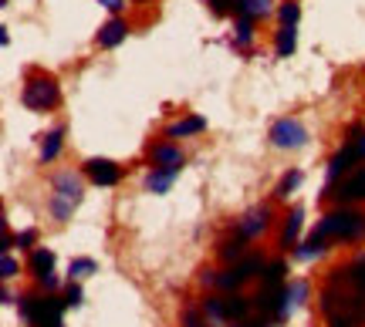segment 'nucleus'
Masks as SVG:
<instances>
[{
	"mask_svg": "<svg viewBox=\"0 0 365 327\" xmlns=\"http://www.w3.org/2000/svg\"><path fill=\"white\" fill-rule=\"evenodd\" d=\"M85 199V186H81V176L75 172H58L54 176V196H51V213L58 223H68L71 213L78 210V203Z\"/></svg>",
	"mask_w": 365,
	"mask_h": 327,
	"instance_id": "obj_1",
	"label": "nucleus"
},
{
	"mask_svg": "<svg viewBox=\"0 0 365 327\" xmlns=\"http://www.w3.org/2000/svg\"><path fill=\"white\" fill-rule=\"evenodd\" d=\"M318 233L325 236V240H362L365 216L355 210H335L318 223Z\"/></svg>",
	"mask_w": 365,
	"mask_h": 327,
	"instance_id": "obj_2",
	"label": "nucleus"
},
{
	"mask_svg": "<svg viewBox=\"0 0 365 327\" xmlns=\"http://www.w3.org/2000/svg\"><path fill=\"white\" fill-rule=\"evenodd\" d=\"M21 102H24L31 112H48L61 102V88H58V81L48 78V75H34V78H27L24 92H21Z\"/></svg>",
	"mask_w": 365,
	"mask_h": 327,
	"instance_id": "obj_3",
	"label": "nucleus"
},
{
	"mask_svg": "<svg viewBox=\"0 0 365 327\" xmlns=\"http://www.w3.org/2000/svg\"><path fill=\"white\" fill-rule=\"evenodd\" d=\"M308 142V129L298 118H277L271 125V145L274 149H301Z\"/></svg>",
	"mask_w": 365,
	"mask_h": 327,
	"instance_id": "obj_4",
	"label": "nucleus"
},
{
	"mask_svg": "<svg viewBox=\"0 0 365 327\" xmlns=\"http://www.w3.org/2000/svg\"><path fill=\"white\" fill-rule=\"evenodd\" d=\"M355 162H362L359 142H345V145H341V152H335V156H331V162H328L325 183H328V186H335V183H339V176H345V172L352 169Z\"/></svg>",
	"mask_w": 365,
	"mask_h": 327,
	"instance_id": "obj_5",
	"label": "nucleus"
},
{
	"mask_svg": "<svg viewBox=\"0 0 365 327\" xmlns=\"http://www.w3.org/2000/svg\"><path fill=\"white\" fill-rule=\"evenodd\" d=\"M267 226H271V210H267V206H254V210H247L237 220V233L254 240V236H261Z\"/></svg>",
	"mask_w": 365,
	"mask_h": 327,
	"instance_id": "obj_6",
	"label": "nucleus"
},
{
	"mask_svg": "<svg viewBox=\"0 0 365 327\" xmlns=\"http://www.w3.org/2000/svg\"><path fill=\"white\" fill-rule=\"evenodd\" d=\"M85 176H88L95 186H115L122 179V169H118L112 159H88L85 162Z\"/></svg>",
	"mask_w": 365,
	"mask_h": 327,
	"instance_id": "obj_7",
	"label": "nucleus"
},
{
	"mask_svg": "<svg viewBox=\"0 0 365 327\" xmlns=\"http://www.w3.org/2000/svg\"><path fill=\"white\" fill-rule=\"evenodd\" d=\"M129 34V24L122 21V17H108L102 27H98V34H95V44L98 48H118L122 41Z\"/></svg>",
	"mask_w": 365,
	"mask_h": 327,
	"instance_id": "obj_8",
	"label": "nucleus"
},
{
	"mask_svg": "<svg viewBox=\"0 0 365 327\" xmlns=\"http://www.w3.org/2000/svg\"><path fill=\"white\" fill-rule=\"evenodd\" d=\"M180 172L182 169H159V166H153V172L145 176V189H149L153 196H163V193H170V186L176 183Z\"/></svg>",
	"mask_w": 365,
	"mask_h": 327,
	"instance_id": "obj_9",
	"label": "nucleus"
},
{
	"mask_svg": "<svg viewBox=\"0 0 365 327\" xmlns=\"http://www.w3.org/2000/svg\"><path fill=\"white\" fill-rule=\"evenodd\" d=\"M207 129V118L203 115H186L180 122H173L166 125V139H182V135H200V132Z\"/></svg>",
	"mask_w": 365,
	"mask_h": 327,
	"instance_id": "obj_10",
	"label": "nucleus"
},
{
	"mask_svg": "<svg viewBox=\"0 0 365 327\" xmlns=\"http://www.w3.org/2000/svg\"><path fill=\"white\" fill-rule=\"evenodd\" d=\"M294 48H298V27L281 24L277 27V38H274V54H277V58H291Z\"/></svg>",
	"mask_w": 365,
	"mask_h": 327,
	"instance_id": "obj_11",
	"label": "nucleus"
},
{
	"mask_svg": "<svg viewBox=\"0 0 365 327\" xmlns=\"http://www.w3.org/2000/svg\"><path fill=\"white\" fill-rule=\"evenodd\" d=\"M153 162H156L159 169H182V152L176 149V145L163 142L153 149Z\"/></svg>",
	"mask_w": 365,
	"mask_h": 327,
	"instance_id": "obj_12",
	"label": "nucleus"
},
{
	"mask_svg": "<svg viewBox=\"0 0 365 327\" xmlns=\"http://www.w3.org/2000/svg\"><path fill=\"white\" fill-rule=\"evenodd\" d=\"M61 145H65V125H54L44 135V142H41V162H54L58 152H61Z\"/></svg>",
	"mask_w": 365,
	"mask_h": 327,
	"instance_id": "obj_13",
	"label": "nucleus"
},
{
	"mask_svg": "<svg viewBox=\"0 0 365 327\" xmlns=\"http://www.w3.org/2000/svg\"><path fill=\"white\" fill-rule=\"evenodd\" d=\"M335 196H339L341 203H355V199H365V169H359L352 179H345Z\"/></svg>",
	"mask_w": 365,
	"mask_h": 327,
	"instance_id": "obj_14",
	"label": "nucleus"
},
{
	"mask_svg": "<svg viewBox=\"0 0 365 327\" xmlns=\"http://www.w3.org/2000/svg\"><path fill=\"white\" fill-rule=\"evenodd\" d=\"M325 250H328V247H325V236L314 230V233L308 236V240H304L301 247H294V257H298V260H314V257H322Z\"/></svg>",
	"mask_w": 365,
	"mask_h": 327,
	"instance_id": "obj_15",
	"label": "nucleus"
},
{
	"mask_svg": "<svg viewBox=\"0 0 365 327\" xmlns=\"http://www.w3.org/2000/svg\"><path fill=\"white\" fill-rule=\"evenodd\" d=\"M223 311H227V321H244L250 314V301L247 297H240V294H227L223 297Z\"/></svg>",
	"mask_w": 365,
	"mask_h": 327,
	"instance_id": "obj_16",
	"label": "nucleus"
},
{
	"mask_svg": "<svg viewBox=\"0 0 365 327\" xmlns=\"http://www.w3.org/2000/svg\"><path fill=\"white\" fill-rule=\"evenodd\" d=\"M254 44V17L240 14L234 21V48H250Z\"/></svg>",
	"mask_w": 365,
	"mask_h": 327,
	"instance_id": "obj_17",
	"label": "nucleus"
},
{
	"mask_svg": "<svg viewBox=\"0 0 365 327\" xmlns=\"http://www.w3.org/2000/svg\"><path fill=\"white\" fill-rule=\"evenodd\" d=\"M301 226H304V210H301V206H294V210H291V216H287L284 233H281V243H284V247H294V243H298Z\"/></svg>",
	"mask_w": 365,
	"mask_h": 327,
	"instance_id": "obj_18",
	"label": "nucleus"
},
{
	"mask_svg": "<svg viewBox=\"0 0 365 327\" xmlns=\"http://www.w3.org/2000/svg\"><path fill=\"white\" fill-rule=\"evenodd\" d=\"M51 270H54V253L51 250H44V247H38L34 253H31V274L41 280L44 274H51Z\"/></svg>",
	"mask_w": 365,
	"mask_h": 327,
	"instance_id": "obj_19",
	"label": "nucleus"
},
{
	"mask_svg": "<svg viewBox=\"0 0 365 327\" xmlns=\"http://www.w3.org/2000/svg\"><path fill=\"white\" fill-rule=\"evenodd\" d=\"M207 4L217 17H240L244 14V0H207Z\"/></svg>",
	"mask_w": 365,
	"mask_h": 327,
	"instance_id": "obj_20",
	"label": "nucleus"
},
{
	"mask_svg": "<svg viewBox=\"0 0 365 327\" xmlns=\"http://www.w3.org/2000/svg\"><path fill=\"white\" fill-rule=\"evenodd\" d=\"M234 270H237V277H240V280L247 284L250 277H254V274H261V270H264V260L257 257V253H250V257H244V260L237 263Z\"/></svg>",
	"mask_w": 365,
	"mask_h": 327,
	"instance_id": "obj_21",
	"label": "nucleus"
},
{
	"mask_svg": "<svg viewBox=\"0 0 365 327\" xmlns=\"http://www.w3.org/2000/svg\"><path fill=\"white\" fill-rule=\"evenodd\" d=\"M68 274H71V280H81V277L98 274V263L91 260V257H78V260L68 263Z\"/></svg>",
	"mask_w": 365,
	"mask_h": 327,
	"instance_id": "obj_22",
	"label": "nucleus"
},
{
	"mask_svg": "<svg viewBox=\"0 0 365 327\" xmlns=\"http://www.w3.org/2000/svg\"><path fill=\"white\" fill-rule=\"evenodd\" d=\"M244 247H247V236L237 233V240H227V243L220 247V257L227 263H234V260H240V257H244Z\"/></svg>",
	"mask_w": 365,
	"mask_h": 327,
	"instance_id": "obj_23",
	"label": "nucleus"
},
{
	"mask_svg": "<svg viewBox=\"0 0 365 327\" xmlns=\"http://www.w3.org/2000/svg\"><path fill=\"white\" fill-rule=\"evenodd\" d=\"M244 14L261 21V17H271L274 14V0H244Z\"/></svg>",
	"mask_w": 365,
	"mask_h": 327,
	"instance_id": "obj_24",
	"label": "nucleus"
},
{
	"mask_svg": "<svg viewBox=\"0 0 365 327\" xmlns=\"http://www.w3.org/2000/svg\"><path fill=\"white\" fill-rule=\"evenodd\" d=\"M277 17H281V24L298 27V21H301V4H298V0H284V4L277 7Z\"/></svg>",
	"mask_w": 365,
	"mask_h": 327,
	"instance_id": "obj_25",
	"label": "nucleus"
},
{
	"mask_svg": "<svg viewBox=\"0 0 365 327\" xmlns=\"http://www.w3.org/2000/svg\"><path fill=\"white\" fill-rule=\"evenodd\" d=\"M298 186H301V172H298V169H291V172L284 176V179L277 183V189H274V196H277V199H287V193H294Z\"/></svg>",
	"mask_w": 365,
	"mask_h": 327,
	"instance_id": "obj_26",
	"label": "nucleus"
},
{
	"mask_svg": "<svg viewBox=\"0 0 365 327\" xmlns=\"http://www.w3.org/2000/svg\"><path fill=\"white\" fill-rule=\"evenodd\" d=\"M345 277H349V284H352L359 294H365V260H359V263H352L349 270H345Z\"/></svg>",
	"mask_w": 365,
	"mask_h": 327,
	"instance_id": "obj_27",
	"label": "nucleus"
},
{
	"mask_svg": "<svg viewBox=\"0 0 365 327\" xmlns=\"http://www.w3.org/2000/svg\"><path fill=\"white\" fill-rule=\"evenodd\" d=\"M244 280L237 277V270H227V274H217V287L227 290V294H237V287H240Z\"/></svg>",
	"mask_w": 365,
	"mask_h": 327,
	"instance_id": "obj_28",
	"label": "nucleus"
},
{
	"mask_svg": "<svg viewBox=\"0 0 365 327\" xmlns=\"http://www.w3.org/2000/svg\"><path fill=\"white\" fill-rule=\"evenodd\" d=\"M65 304H68V307H81V304H85L81 287H78V284H71V280H68V287H65Z\"/></svg>",
	"mask_w": 365,
	"mask_h": 327,
	"instance_id": "obj_29",
	"label": "nucleus"
},
{
	"mask_svg": "<svg viewBox=\"0 0 365 327\" xmlns=\"http://www.w3.org/2000/svg\"><path fill=\"white\" fill-rule=\"evenodd\" d=\"M207 314H210V321H227V311H223V297H207Z\"/></svg>",
	"mask_w": 365,
	"mask_h": 327,
	"instance_id": "obj_30",
	"label": "nucleus"
},
{
	"mask_svg": "<svg viewBox=\"0 0 365 327\" xmlns=\"http://www.w3.org/2000/svg\"><path fill=\"white\" fill-rule=\"evenodd\" d=\"M34 301H38V297H21V301H17V311L24 317V324H34Z\"/></svg>",
	"mask_w": 365,
	"mask_h": 327,
	"instance_id": "obj_31",
	"label": "nucleus"
},
{
	"mask_svg": "<svg viewBox=\"0 0 365 327\" xmlns=\"http://www.w3.org/2000/svg\"><path fill=\"white\" fill-rule=\"evenodd\" d=\"M0 277H4V280L17 277V260H14L11 253H4V257H0Z\"/></svg>",
	"mask_w": 365,
	"mask_h": 327,
	"instance_id": "obj_32",
	"label": "nucleus"
},
{
	"mask_svg": "<svg viewBox=\"0 0 365 327\" xmlns=\"http://www.w3.org/2000/svg\"><path fill=\"white\" fill-rule=\"evenodd\" d=\"M34 240H38V233H34V230H21V233H17V240H14V247H17V250H31V247H34Z\"/></svg>",
	"mask_w": 365,
	"mask_h": 327,
	"instance_id": "obj_33",
	"label": "nucleus"
},
{
	"mask_svg": "<svg viewBox=\"0 0 365 327\" xmlns=\"http://www.w3.org/2000/svg\"><path fill=\"white\" fill-rule=\"evenodd\" d=\"M182 327H207V324H203V317L196 314V311H186L182 314Z\"/></svg>",
	"mask_w": 365,
	"mask_h": 327,
	"instance_id": "obj_34",
	"label": "nucleus"
},
{
	"mask_svg": "<svg viewBox=\"0 0 365 327\" xmlns=\"http://www.w3.org/2000/svg\"><path fill=\"white\" fill-rule=\"evenodd\" d=\"M98 4H102L105 11H112V14H118L122 7H125V0H98Z\"/></svg>",
	"mask_w": 365,
	"mask_h": 327,
	"instance_id": "obj_35",
	"label": "nucleus"
},
{
	"mask_svg": "<svg viewBox=\"0 0 365 327\" xmlns=\"http://www.w3.org/2000/svg\"><path fill=\"white\" fill-rule=\"evenodd\" d=\"M41 287H44V290H54V287H58V277H54V274H44V277H41Z\"/></svg>",
	"mask_w": 365,
	"mask_h": 327,
	"instance_id": "obj_36",
	"label": "nucleus"
},
{
	"mask_svg": "<svg viewBox=\"0 0 365 327\" xmlns=\"http://www.w3.org/2000/svg\"><path fill=\"white\" fill-rule=\"evenodd\" d=\"M200 280H203V284H207V287H217V274H213V270H207V274L200 277Z\"/></svg>",
	"mask_w": 365,
	"mask_h": 327,
	"instance_id": "obj_37",
	"label": "nucleus"
},
{
	"mask_svg": "<svg viewBox=\"0 0 365 327\" xmlns=\"http://www.w3.org/2000/svg\"><path fill=\"white\" fill-rule=\"evenodd\" d=\"M234 327H267V324H264V321H237Z\"/></svg>",
	"mask_w": 365,
	"mask_h": 327,
	"instance_id": "obj_38",
	"label": "nucleus"
},
{
	"mask_svg": "<svg viewBox=\"0 0 365 327\" xmlns=\"http://www.w3.org/2000/svg\"><path fill=\"white\" fill-rule=\"evenodd\" d=\"M355 142H359V152H362V159H365V132L359 135V139H355Z\"/></svg>",
	"mask_w": 365,
	"mask_h": 327,
	"instance_id": "obj_39",
	"label": "nucleus"
},
{
	"mask_svg": "<svg viewBox=\"0 0 365 327\" xmlns=\"http://www.w3.org/2000/svg\"><path fill=\"white\" fill-rule=\"evenodd\" d=\"M51 327H65V324H51Z\"/></svg>",
	"mask_w": 365,
	"mask_h": 327,
	"instance_id": "obj_40",
	"label": "nucleus"
},
{
	"mask_svg": "<svg viewBox=\"0 0 365 327\" xmlns=\"http://www.w3.org/2000/svg\"><path fill=\"white\" fill-rule=\"evenodd\" d=\"M135 4H145V0H135Z\"/></svg>",
	"mask_w": 365,
	"mask_h": 327,
	"instance_id": "obj_41",
	"label": "nucleus"
}]
</instances>
